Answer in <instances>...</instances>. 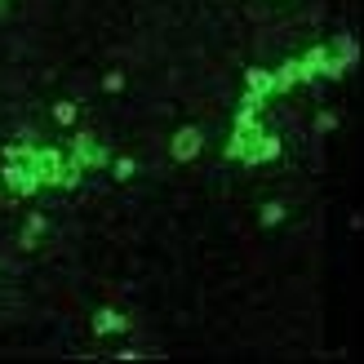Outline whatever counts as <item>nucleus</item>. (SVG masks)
Instances as JSON below:
<instances>
[{
    "label": "nucleus",
    "instance_id": "6",
    "mask_svg": "<svg viewBox=\"0 0 364 364\" xmlns=\"http://www.w3.org/2000/svg\"><path fill=\"white\" fill-rule=\"evenodd\" d=\"M258 138H262V124H258V120L245 124V129H231V142L223 147V156H227V160H245V156H249V147H253Z\"/></svg>",
    "mask_w": 364,
    "mask_h": 364
},
{
    "label": "nucleus",
    "instance_id": "2",
    "mask_svg": "<svg viewBox=\"0 0 364 364\" xmlns=\"http://www.w3.org/2000/svg\"><path fill=\"white\" fill-rule=\"evenodd\" d=\"M0 187H9L18 200H27L41 191V178H36L31 165H23V160H5V169H0Z\"/></svg>",
    "mask_w": 364,
    "mask_h": 364
},
{
    "label": "nucleus",
    "instance_id": "17",
    "mask_svg": "<svg viewBox=\"0 0 364 364\" xmlns=\"http://www.w3.org/2000/svg\"><path fill=\"white\" fill-rule=\"evenodd\" d=\"M23 231H31V235L49 231V218H45V213H27V227H23Z\"/></svg>",
    "mask_w": 364,
    "mask_h": 364
},
{
    "label": "nucleus",
    "instance_id": "12",
    "mask_svg": "<svg viewBox=\"0 0 364 364\" xmlns=\"http://www.w3.org/2000/svg\"><path fill=\"white\" fill-rule=\"evenodd\" d=\"M284 218H289V209H284V200H267V205L258 209V227H280L284 223Z\"/></svg>",
    "mask_w": 364,
    "mask_h": 364
},
{
    "label": "nucleus",
    "instance_id": "8",
    "mask_svg": "<svg viewBox=\"0 0 364 364\" xmlns=\"http://www.w3.org/2000/svg\"><path fill=\"white\" fill-rule=\"evenodd\" d=\"M245 94L276 98V85H271V67H249V71H245Z\"/></svg>",
    "mask_w": 364,
    "mask_h": 364
},
{
    "label": "nucleus",
    "instance_id": "15",
    "mask_svg": "<svg viewBox=\"0 0 364 364\" xmlns=\"http://www.w3.org/2000/svg\"><path fill=\"white\" fill-rule=\"evenodd\" d=\"M338 129V112H316V134H333Z\"/></svg>",
    "mask_w": 364,
    "mask_h": 364
},
{
    "label": "nucleus",
    "instance_id": "3",
    "mask_svg": "<svg viewBox=\"0 0 364 364\" xmlns=\"http://www.w3.org/2000/svg\"><path fill=\"white\" fill-rule=\"evenodd\" d=\"M71 160H76L80 169H107V147L89 129H76V138H71Z\"/></svg>",
    "mask_w": 364,
    "mask_h": 364
},
{
    "label": "nucleus",
    "instance_id": "5",
    "mask_svg": "<svg viewBox=\"0 0 364 364\" xmlns=\"http://www.w3.org/2000/svg\"><path fill=\"white\" fill-rule=\"evenodd\" d=\"M280 156H284V138H280V134H267V129H262V138H258V142L249 147V156L240 160V165H271V160H280Z\"/></svg>",
    "mask_w": 364,
    "mask_h": 364
},
{
    "label": "nucleus",
    "instance_id": "4",
    "mask_svg": "<svg viewBox=\"0 0 364 364\" xmlns=\"http://www.w3.org/2000/svg\"><path fill=\"white\" fill-rule=\"evenodd\" d=\"M200 151H205V129H200V124H182V129H173V138H169V156L178 160V165L196 160Z\"/></svg>",
    "mask_w": 364,
    "mask_h": 364
},
{
    "label": "nucleus",
    "instance_id": "11",
    "mask_svg": "<svg viewBox=\"0 0 364 364\" xmlns=\"http://www.w3.org/2000/svg\"><path fill=\"white\" fill-rule=\"evenodd\" d=\"M49 116H53V124H63V129H71V124L80 120V102H71V98H58L49 107Z\"/></svg>",
    "mask_w": 364,
    "mask_h": 364
},
{
    "label": "nucleus",
    "instance_id": "10",
    "mask_svg": "<svg viewBox=\"0 0 364 364\" xmlns=\"http://www.w3.org/2000/svg\"><path fill=\"white\" fill-rule=\"evenodd\" d=\"M329 53H333V58H338L342 67H347V71L360 63V45L351 41V36H333V41H329Z\"/></svg>",
    "mask_w": 364,
    "mask_h": 364
},
{
    "label": "nucleus",
    "instance_id": "14",
    "mask_svg": "<svg viewBox=\"0 0 364 364\" xmlns=\"http://www.w3.org/2000/svg\"><path fill=\"white\" fill-rule=\"evenodd\" d=\"M31 156H36L31 142H5V160H23V165H31Z\"/></svg>",
    "mask_w": 364,
    "mask_h": 364
},
{
    "label": "nucleus",
    "instance_id": "16",
    "mask_svg": "<svg viewBox=\"0 0 364 364\" xmlns=\"http://www.w3.org/2000/svg\"><path fill=\"white\" fill-rule=\"evenodd\" d=\"M102 89H107V94H120V89H124V71H107V76H102Z\"/></svg>",
    "mask_w": 364,
    "mask_h": 364
},
{
    "label": "nucleus",
    "instance_id": "1",
    "mask_svg": "<svg viewBox=\"0 0 364 364\" xmlns=\"http://www.w3.org/2000/svg\"><path fill=\"white\" fill-rule=\"evenodd\" d=\"M31 169H36V178H41V187L67 191V156H63V147H36Z\"/></svg>",
    "mask_w": 364,
    "mask_h": 364
},
{
    "label": "nucleus",
    "instance_id": "13",
    "mask_svg": "<svg viewBox=\"0 0 364 364\" xmlns=\"http://www.w3.org/2000/svg\"><path fill=\"white\" fill-rule=\"evenodd\" d=\"M134 173H138L134 156H116V160H112V178H116V182H129Z\"/></svg>",
    "mask_w": 364,
    "mask_h": 364
},
{
    "label": "nucleus",
    "instance_id": "7",
    "mask_svg": "<svg viewBox=\"0 0 364 364\" xmlns=\"http://www.w3.org/2000/svg\"><path fill=\"white\" fill-rule=\"evenodd\" d=\"M134 329V320L129 316H120L116 311V306H98V311H94V333H129Z\"/></svg>",
    "mask_w": 364,
    "mask_h": 364
},
{
    "label": "nucleus",
    "instance_id": "9",
    "mask_svg": "<svg viewBox=\"0 0 364 364\" xmlns=\"http://www.w3.org/2000/svg\"><path fill=\"white\" fill-rule=\"evenodd\" d=\"M271 85H276V94H289V89H298V85H302V67H298V58H284V67L271 71Z\"/></svg>",
    "mask_w": 364,
    "mask_h": 364
},
{
    "label": "nucleus",
    "instance_id": "18",
    "mask_svg": "<svg viewBox=\"0 0 364 364\" xmlns=\"http://www.w3.org/2000/svg\"><path fill=\"white\" fill-rule=\"evenodd\" d=\"M262 102H267V98H258V94H245V98H240V112H253V116H258V112H262Z\"/></svg>",
    "mask_w": 364,
    "mask_h": 364
}]
</instances>
